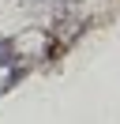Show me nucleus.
Listing matches in <instances>:
<instances>
[{
  "instance_id": "nucleus-1",
  "label": "nucleus",
  "mask_w": 120,
  "mask_h": 124,
  "mask_svg": "<svg viewBox=\"0 0 120 124\" xmlns=\"http://www.w3.org/2000/svg\"><path fill=\"white\" fill-rule=\"evenodd\" d=\"M0 64H15V41H0Z\"/></svg>"
}]
</instances>
